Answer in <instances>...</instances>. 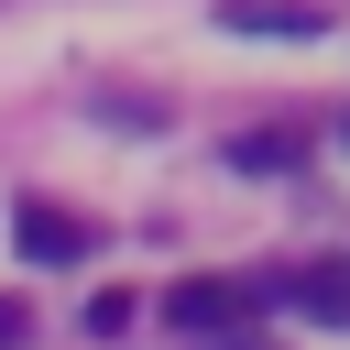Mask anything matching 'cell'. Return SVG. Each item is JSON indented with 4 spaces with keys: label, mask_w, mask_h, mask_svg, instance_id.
Returning a JSON list of instances; mask_svg holds the SVG:
<instances>
[{
    "label": "cell",
    "mask_w": 350,
    "mask_h": 350,
    "mask_svg": "<svg viewBox=\"0 0 350 350\" xmlns=\"http://www.w3.org/2000/svg\"><path fill=\"white\" fill-rule=\"evenodd\" d=\"M22 339H33V306H22V295H0V350H22Z\"/></svg>",
    "instance_id": "8992f818"
},
{
    "label": "cell",
    "mask_w": 350,
    "mask_h": 350,
    "mask_svg": "<svg viewBox=\"0 0 350 350\" xmlns=\"http://www.w3.org/2000/svg\"><path fill=\"white\" fill-rule=\"evenodd\" d=\"M164 317H175V328L230 339V328H252V317H262V284H241V273H186V284L164 295Z\"/></svg>",
    "instance_id": "6da1fadb"
},
{
    "label": "cell",
    "mask_w": 350,
    "mask_h": 350,
    "mask_svg": "<svg viewBox=\"0 0 350 350\" xmlns=\"http://www.w3.org/2000/svg\"><path fill=\"white\" fill-rule=\"evenodd\" d=\"M11 241H22V262H88V219L77 208H44V197L11 208Z\"/></svg>",
    "instance_id": "7a4b0ae2"
},
{
    "label": "cell",
    "mask_w": 350,
    "mask_h": 350,
    "mask_svg": "<svg viewBox=\"0 0 350 350\" xmlns=\"http://www.w3.org/2000/svg\"><path fill=\"white\" fill-rule=\"evenodd\" d=\"M219 33H284V44H306L317 11H295V0H219Z\"/></svg>",
    "instance_id": "277c9868"
},
{
    "label": "cell",
    "mask_w": 350,
    "mask_h": 350,
    "mask_svg": "<svg viewBox=\"0 0 350 350\" xmlns=\"http://www.w3.org/2000/svg\"><path fill=\"white\" fill-rule=\"evenodd\" d=\"M284 306H306L317 328H350V273L339 262H306V273H284Z\"/></svg>",
    "instance_id": "3957f363"
},
{
    "label": "cell",
    "mask_w": 350,
    "mask_h": 350,
    "mask_svg": "<svg viewBox=\"0 0 350 350\" xmlns=\"http://www.w3.org/2000/svg\"><path fill=\"white\" fill-rule=\"evenodd\" d=\"M295 153H306V142H295V131L273 120V131H241V142H230V175H284Z\"/></svg>",
    "instance_id": "5b68a950"
}]
</instances>
